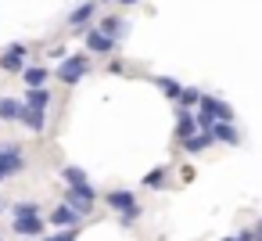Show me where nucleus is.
<instances>
[{
	"mask_svg": "<svg viewBox=\"0 0 262 241\" xmlns=\"http://www.w3.org/2000/svg\"><path fill=\"white\" fill-rule=\"evenodd\" d=\"M119 4H122V8H129V4H137V0H119Z\"/></svg>",
	"mask_w": 262,
	"mask_h": 241,
	"instance_id": "obj_28",
	"label": "nucleus"
},
{
	"mask_svg": "<svg viewBox=\"0 0 262 241\" xmlns=\"http://www.w3.org/2000/svg\"><path fill=\"white\" fill-rule=\"evenodd\" d=\"M0 212H4V202H0Z\"/></svg>",
	"mask_w": 262,
	"mask_h": 241,
	"instance_id": "obj_29",
	"label": "nucleus"
},
{
	"mask_svg": "<svg viewBox=\"0 0 262 241\" xmlns=\"http://www.w3.org/2000/svg\"><path fill=\"white\" fill-rule=\"evenodd\" d=\"M26 44L22 40H15V44H8V51L0 54V72H8V76H22L26 72Z\"/></svg>",
	"mask_w": 262,
	"mask_h": 241,
	"instance_id": "obj_4",
	"label": "nucleus"
},
{
	"mask_svg": "<svg viewBox=\"0 0 262 241\" xmlns=\"http://www.w3.org/2000/svg\"><path fill=\"white\" fill-rule=\"evenodd\" d=\"M215 144V137L212 133H194L190 140H183V148L190 151V155H198V151H205V148H212Z\"/></svg>",
	"mask_w": 262,
	"mask_h": 241,
	"instance_id": "obj_20",
	"label": "nucleus"
},
{
	"mask_svg": "<svg viewBox=\"0 0 262 241\" xmlns=\"http://www.w3.org/2000/svg\"><path fill=\"white\" fill-rule=\"evenodd\" d=\"M201 112H208L215 123H233V108H230L226 101L212 97V94H201Z\"/></svg>",
	"mask_w": 262,
	"mask_h": 241,
	"instance_id": "obj_8",
	"label": "nucleus"
},
{
	"mask_svg": "<svg viewBox=\"0 0 262 241\" xmlns=\"http://www.w3.org/2000/svg\"><path fill=\"white\" fill-rule=\"evenodd\" d=\"M94 15H97V0H83V4L69 15V29H86Z\"/></svg>",
	"mask_w": 262,
	"mask_h": 241,
	"instance_id": "obj_11",
	"label": "nucleus"
},
{
	"mask_svg": "<svg viewBox=\"0 0 262 241\" xmlns=\"http://www.w3.org/2000/svg\"><path fill=\"white\" fill-rule=\"evenodd\" d=\"M101 4H108V0H101Z\"/></svg>",
	"mask_w": 262,
	"mask_h": 241,
	"instance_id": "obj_30",
	"label": "nucleus"
},
{
	"mask_svg": "<svg viewBox=\"0 0 262 241\" xmlns=\"http://www.w3.org/2000/svg\"><path fill=\"white\" fill-rule=\"evenodd\" d=\"M18 123H22L29 133H43V130H47V112H33V108H26V105H22Z\"/></svg>",
	"mask_w": 262,
	"mask_h": 241,
	"instance_id": "obj_14",
	"label": "nucleus"
},
{
	"mask_svg": "<svg viewBox=\"0 0 262 241\" xmlns=\"http://www.w3.org/2000/svg\"><path fill=\"white\" fill-rule=\"evenodd\" d=\"M212 137H215V140H223V144H230V148H237V144H241V130H237L233 123H215V126H212Z\"/></svg>",
	"mask_w": 262,
	"mask_h": 241,
	"instance_id": "obj_17",
	"label": "nucleus"
},
{
	"mask_svg": "<svg viewBox=\"0 0 262 241\" xmlns=\"http://www.w3.org/2000/svg\"><path fill=\"white\" fill-rule=\"evenodd\" d=\"M51 97H54V94H51L47 87H40V90H26V101H22V105L33 108V112H47V108H51Z\"/></svg>",
	"mask_w": 262,
	"mask_h": 241,
	"instance_id": "obj_15",
	"label": "nucleus"
},
{
	"mask_svg": "<svg viewBox=\"0 0 262 241\" xmlns=\"http://www.w3.org/2000/svg\"><path fill=\"white\" fill-rule=\"evenodd\" d=\"M86 72H90V54H69L65 62H58V69H51V76L65 87H76Z\"/></svg>",
	"mask_w": 262,
	"mask_h": 241,
	"instance_id": "obj_2",
	"label": "nucleus"
},
{
	"mask_svg": "<svg viewBox=\"0 0 262 241\" xmlns=\"http://www.w3.org/2000/svg\"><path fill=\"white\" fill-rule=\"evenodd\" d=\"M180 108H190V105H201V90L198 87H183V94H180V101H176Z\"/></svg>",
	"mask_w": 262,
	"mask_h": 241,
	"instance_id": "obj_22",
	"label": "nucleus"
},
{
	"mask_svg": "<svg viewBox=\"0 0 262 241\" xmlns=\"http://www.w3.org/2000/svg\"><path fill=\"white\" fill-rule=\"evenodd\" d=\"M194 133H201V130H198V119H194L187 108H180V115H176V137H180V140H190Z\"/></svg>",
	"mask_w": 262,
	"mask_h": 241,
	"instance_id": "obj_16",
	"label": "nucleus"
},
{
	"mask_svg": "<svg viewBox=\"0 0 262 241\" xmlns=\"http://www.w3.org/2000/svg\"><path fill=\"white\" fill-rule=\"evenodd\" d=\"M94 202H97V194H86V191H72V187H65V205H69L79 219L94 212Z\"/></svg>",
	"mask_w": 262,
	"mask_h": 241,
	"instance_id": "obj_6",
	"label": "nucleus"
},
{
	"mask_svg": "<svg viewBox=\"0 0 262 241\" xmlns=\"http://www.w3.org/2000/svg\"><path fill=\"white\" fill-rule=\"evenodd\" d=\"M155 87H158L169 101H180V94H183V87H180L176 79H169V76H155Z\"/></svg>",
	"mask_w": 262,
	"mask_h": 241,
	"instance_id": "obj_19",
	"label": "nucleus"
},
{
	"mask_svg": "<svg viewBox=\"0 0 262 241\" xmlns=\"http://www.w3.org/2000/svg\"><path fill=\"white\" fill-rule=\"evenodd\" d=\"M165 176H169V169H165V166H158V169H151L140 184H144L147 191H158V187H165Z\"/></svg>",
	"mask_w": 262,
	"mask_h": 241,
	"instance_id": "obj_21",
	"label": "nucleus"
},
{
	"mask_svg": "<svg viewBox=\"0 0 262 241\" xmlns=\"http://www.w3.org/2000/svg\"><path fill=\"white\" fill-rule=\"evenodd\" d=\"M47 79H51V69L47 65H26V72H22L26 90H40V87H47Z\"/></svg>",
	"mask_w": 262,
	"mask_h": 241,
	"instance_id": "obj_13",
	"label": "nucleus"
},
{
	"mask_svg": "<svg viewBox=\"0 0 262 241\" xmlns=\"http://www.w3.org/2000/svg\"><path fill=\"white\" fill-rule=\"evenodd\" d=\"M11 212H15V216H40V205H36V202H18V205H11ZM15 216H11V219H15Z\"/></svg>",
	"mask_w": 262,
	"mask_h": 241,
	"instance_id": "obj_23",
	"label": "nucleus"
},
{
	"mask_svg": "<svg viewBox=\"0 0 262 241\" xmlns=\"http://www.w3.org/2000/svg\"><path fill=\"white\" fill-rule=\"evenodd\" d=\"M83 44H86V51H90V54H112V51L119 47V44H115V40H108V36H104L97 26L83 33Z\"/></svg>",
	"mask_w": 262,
	"mask_h": 241,
	"instance_id": "obj_7",
	"label": "nucleus"
},
{
	"mask_svg": "<svg viewBox=\"0 0 262 241\" xmlns=\"http://www.w3.org/2000/svg\"><path fill=\"white\" fill-rule=\"evenodd\" d=\"M51 58H58V62H65V58H69V54H65V47H61V44H58V47H51Z\"/></svg>",
	"mask_w": 262,
	"mask_h": 241,
	"instance_id": "obj_26",
	"label": "nucleus"
},
{
	"mask_svg": "<svg viewBox=\"0 0 262 241\" xmlns=\"http://www.w3.org/2000/svg\"><path fill=\"white\" fill-rule=\"evenodd\" d=\"M61 180H65V187H72V191L97 194V191H94V184H90V176H86V169H79V166H65V169H61Z\"/></svg>",
	"mask_w": 262,
	"mask_h": 241,
	"instance_id": "obj_9",
	"label": "nucleus"
},
{
	"mask_svg": "<svg viewBox=\"0 0 262 241\" xmlns=\"http://www.w3.org/2000/svg\"><path fill=\"white\" fill-rule=\"evenodd\" d=\"M47 223H51V227H58V230H76V227H79V216H76L65 202H61V205L47 216Z\"/></svg>",
	"mask_w": 262,
	"mask_h": 241,
	"instance_id": "obj_10",
	"label": "nucleus"
},
{
	"mask_svg": "<svg viewBox=\"0 0 262 241\" xmlns=\"http://www.w3.org/2000/svg\"><path fill=\"white\" fill-rule=\"evenodd\" d=\"M18 115H22L18 97H0V123H18Z\"/></svg>",
	"mask_w": 262,
	"mask_h": 241,
	"instance_id": "obj_18",
	"label": "nucleus"
},
{
	"mask_svg": "<svg viewBox=\"0 0 262 241\" xmlns=\"http://www.w3.org/2000/svg\"><path fill=\"white\" fill-rule=\"evenodd\" d=\"M11 227H15V234L18 237H43V230H47V219L43 216H15L11 219Z\"/></svg>",
	"mask_w": 262,
	"mask_h": 241,
	"instance_id": "obj_5",
	"label": "nucleus"
},
{
	"mask_svg": "<svg viewBox=\"0 0 262 241\" xmlns=\"http://www.w3.org/2000/svg\"><path fill=\"white\" fill-rule=\"evenodd\" d=\"M104 205L112 209V212H119V219L126 223V227H133L137 219H140V205H137V194L133 191H126V187H115V191H108L104 194Z\"/></svg>",
	"mask_w": 262,
	"mask_h": 241,
	"instance_id": "obj_1",
	"label": "nucleus"
},
{
	"mask_svg": "<svg viewBox=\"0 0 262 241\" xmlns=\"http://www.w3.org/2000/svg\"><path fill=\"white\" fill-rule=\"evenodd\" d=\"M22 169H26V151H22V144H0V184L11 180V176H18Z\"/></svg>",
	"mask_w": 262,
	"mask_h": 241,
	"instance_id": "obj_3",
	"label": "nucleus"
},
{
	"mask_svg": "<svg viewBox=\"0 0 262 241\" xmlns=\"http://www.w3.org/2000/svg\"><path fill=\"white\" fill-rule=\"evenodd\" d=\"M97 29H101V33L108 36V40H115V44H119V40H122V36L129 33V26H126V18H119V15H104Z\"/></svg>",
	"mask_w": 262,
	"mask_h": 241,
	"instance_id": "obj_12",
	"label": "nucleus"
},
{
	"mask_svg": "<svg viewBox=\"0 0 262 241\" xmlns=\"http://www.w3.org/2000/svg\"><path fill=\"white\" fill-rule=\"evenodd\" d=\"M223 241H255V234H251V230H241V234H233V237H223Z\"/></svg>",
	"mask_w": 262,
	"mask_h": 241,
	"instance_id": "obj_25",
	"label": "nucleus"
},
{
	"mask_svg": "<svg viewBox=\"0 0 262 241\" xmlns=\"http://www.w3.org/2000/svg\"><path fill=\"white\" fill-rule=\"evenodd\" d=\"M76 234H79V230H54V234H47V237H40V241H76Z\"/></svg>",
	"mask_w": 262,
	"mask_h": 241,
	"instance_id": "obj_24",
	"label": "nucleus"
},
{
	"mask_svg": "<svg viewBox=\"0 0 262 241\" xmlns=\"http://www.w3.org/2000/svg\"><path fill=\"white\" fill-rule=\"evenodd\" d=\"M251 234H255V241H262V223H258V227H255Z\"/></svg>",
	"mask_w": 262,
	"mask_h": 241,
	"instance_id": "obj_27",
	"label": "nucleus"
}]
</instances>
